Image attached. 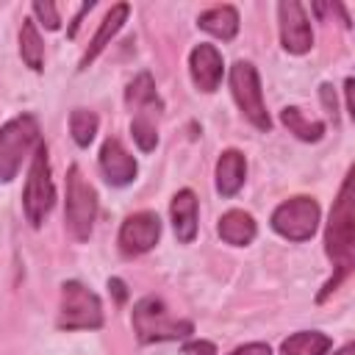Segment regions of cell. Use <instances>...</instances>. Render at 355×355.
<instances>
[{"mask_svg":"<svg viewBox=\"0 0 355 355\" xmlns=\"http://www.w3.org/2000/svg\"><path fill=\"white\" fill-rule=\"evenodd\" d=\"M128 14H130V6L128 3H116V6H111V11L103 17V22H100V28H97V33H94V39L89 42V47H86V53H83V58H80V64H78V69H89V64L111 44V39L119 33V28L125 25V19H128Z\"/></svg>","mask_w":355,"mask_h":355,"instance_id":"cell-14","label":"cell"},{"mask_svg":"<svg viewBox=\"0 0 355 355\" xmlns=\"http://www.w3.org/2000/svg\"><path fill=\"white\" fill-rule=\"evenodd\" d=\"M277 22H280V44L291 55H302L313 47V28L305 14V8L297 0H283L277 6Z\"/></svg>","mask_w":355,"mask_h":355,"instance_id":"cell-10","label":"cell"},{"mask_svg":"<svg viewBox=\"0 0 355 355\" xmlns=\"http://www.w3.org/2000/svg\"><path fill=\"white\" fill-rule=\"evenodd\" d=\"M214 352H216V347L211 341H191L183 347V355H214Z\"/></svg>","mask_w":355,"mask_h":355,"instance_id":"cell-27","label":"cell"},{"mask_svg":"<svg viewBox=\"0 0 355 355\" xmlns=\"http://www.w3.org/2000/svg\"><path fill=\"white\" fill-rule=\"evenodd\" d=\"M97 114L94 111H86V108H75L69 114V133L75 139L78 147H89L97 136Z\"/></svg>","mask_w":355,"mask_h":355,"instance_id":"cell-22","label":"cell"},{"mask_svg":"<svg viewBox=\"0 0 355 355\" xmlns=\"http://www.w3.org/2000/svg\"><path fill=\"white\" fill-rule=\"evenodd\" d=\"M100 169L111 186H128L136 180L139 164L136 158L122 147L119 139H105L100 147Z\"/></svg>","mask_w":355,"mask_h":355,"instance_id":"cell-12","label":"cell"},{"mask_svg":"<svg viewBox=\"0 0 355 355\" xmlns=\"http://www.w3.org/2000/svg\"><path fill=\"white\" fill-rule=\"evenodd\" d=\"M33 114H19L0 128V183H11L31 150L42 144Z\"/></svg>","mask_w":355,"mask_h":355,"instance_id":"cell-3","label":"cell"},{"mask_svg":"<svg viewBox=\"0 0 355 355\" xmlns=\"http://www.w3.org/2000/svg\"><path fill=\"white\" fill-rule=\"evenodd\" d=\"M125 103L128 108L133 111V116H158L164 111V103L155 92V83H153V75L150 72H139L128 89H125Z\"/></svg>","mask_w":355,"mask_h":355,"instance_id":"cell-13","label":"cell"},{"mask_svg":"<svg viewBox=\"0 0 355 355\" xmlns=\"http://www.w3.org/2000/svg\"><path fill=\"white\" fill-rule=\"evenodd\" d=\"M319 227V202L313 197L283 200L272 211V230L288 241H308Z\"/></svg>","mask_w":355,"mask_h":355,"instance_id":"cell-8","label":"cell"},{"mask_svg":"<svg viewBox=\"0 0 355 355\" xmlns=\"http://www.w3.org/2000/svg\"><path fill=\"white\" fill-rule=\"evenodd\" d=\"M324 252L327 258L336 263V275L324 283L322 294L316 297L319 302H324L338 286L341 280L352 272V255H355V214H352V169L347 172L341 189H338V197L333 202V211H330V222H327V230H324Z\"/></svg>","mask_w":355,"mask_h":355,"instance_id":"cell-1","label":"cell"},{"mask_svg":"<svg viewBox=\"0 0 355 355\" xmlns=\"http://www.w3.org/2000/svg\"><path fill=\"white\" fill-rule=\"evenodd\" d=\"M94 219H97V194L92 183L83 178L80 166L72 164L67 172V208H64L67 230L72 233V239L86 241L92 236Z\"/></svg>","mask_w":355,"mask_h":355,"instance_id":"cell-5","label":"cell"},{"mask_svg":"<svg viewBox=\"0 0 355 355\" xmlns=\"http://www.w3.org/2000/svg\"><path fill=\"white\" fill-rule=\"evenodd\" d=\"M319 97H322V105L327 108V114H333V119H336V92H333V86L322 83L319 86Z\"/></svg>","mask_w":355,"mask_h":355,"instance_id":"cell-26","label":"cell"},{"mask_svg":"<svg viewBox=\"0 0 355 355\" xmlns=\"http://www.w3.org/2000/svg\"><path fill=\"white\" fill-rule=\"evenodd\" d=\"M133 330L141 344H155V341H183L194 333V324L189 319H178L169 313L164 300L158 297H141L133 305Z\"/></svg>","mask_w":355,"mask_h":355,"instance_id":"cell-2","label":"cell"},{"mask_svg":"<svg viewBox=\"0 0 355 355\" xmlns=\"http://www.w3.org/2000/svg\"><path fill=\"white\" fill-rule=\"evenodd\" d=\"M130 136L139 144L141 153H153L158 144V130H155V119L153 116H133L130 122Z\"/></svg>","mask_w":355,"mask_h":355,"instance_id":"cell-23","label":"cell"},{"mask_svg":"<svg viewBox=\"0 0 355 355\" xmlns=\"http://www.w3.org/2000/svg\"><path fill=\"white\" fill-rule=\"evenodd\" d=\"M280 122L288 128V133H294V136L302 139V141H319V139L324 136V122L305 116L302 108H297V105L283 108V111H280Z\"/></svg>","mask_w":355,"mask_h":355,"instance_id":"cell-20","label":"cell"},{"mask_svg":"<svg viewBox=\"0 0 355 355\" xmlns=\"http://www.w3.org/2000/svg\"><path fill=\"white\" fill-rule=\"evenodd\" d=\"M333 347V338L324 336L322 330H300L291 333L283 341V355H327V349Z\"/></svg>","mask_w":355,"mask_h":355,"instance_id":"cell-19","label":"cell"},{"mask_svg":"<svg viewBox=\"0 0 355 355\" xmlns=\"http://www.w3.org/2000/svg\"><path fill=\"white\" fill-rule=\"evenodd\" d=\"M216 230H219V236H222L225 244L247 247V244L255 239L258 225H255V219H252L247 211L233 208V211H225V214L219 216V227H216Z\"/></svg>","mask_w":355,"mask_h":355,"instance_id":"cell-17","label":"cell"},{"mask_svg":"<svg viewBox=\"0 0 355 355\" xmlns=\"http://www.w3.org/2000/svg\"><path fill=\"white\" fill-rule=\"evenodd\" d=\"M197 25L205 33H211L222 42H230L239 33V11L233 6H214L197 17Z\"/></svg>","mask_w":355,"mask_h":355,"instance_id":"cell-18","label":"cell"},{"mask_svg":"<svg viewBox=\"0 0 355 355\" xmlns=\"http://www.w3.org/2000/svg\"><path fill=\"white\" fill-rule=\"evenodd\" d=\"M189 72L200 92H205V94L216 92L222 83V72H225L222 53L214 44H197L189 53Z\"/></svg>","mask_w":355,"mask_h":355,"instance_id":"cell-11","label":"cell"},{"mask_svg":"<svg viewBox=\"0 0 355 355\" xmlns=\"http://www.w3.org/2000/svg\"><path fill=\"white\" fill-rule=\"evenodd\" d=\"M247 178V158L239 150H225L216 161V191L222 197H233Z\"/></svg>","mask_w":355,"mask_h":355,"instance_id":"cell-16","label":"cell"},{"mask_svg":"<svg viewBox=\"0 0 355 355\" xmlns=\"http://www.w3.org/2000/svg\"><path fill=\"white\" fill-rule=\"evenodd\" d=\"M230 355H272V349H269V344H263V341H252V344L236 347Z\"/></svg>","mask_w":355,"mask_h":355,"instance_id":"cell-25","label":"cell"},{"mask_svg":"<svg viewBox=\"0 0 355 355\" xmlns=\"http://www.w3.org/2000/svg\"><path fill=\"white\" fill-rule=\"evenodd\" d=\"M161 239V219L158 214L153 211H139V214H130L122 227H119V236H116V244L122 250V255L133 258V255H144L150 252Z\"/></svg>","mask_w":355,"mask_h":355,"instance_id":"cell-9","label":"cell"},{"mask_svg":"<svg viewBox=\"0 0 355 355\" xmlns=\"http://www.w3.org/2000/svg\"><path fill=\"white\" fill-rule=\"evenodd\" d=\"M108 288H111V294L116 297V302H125V300H128V288H125V283H122L119 277H111V280H108Z\"/></svg>","mask_w":355,"mask_h":355,"instance_id":"cell-28","label":"cell"},{"mask_svg":"<svg viewBox=\"0 0 355 355\" xmlns=\"http://www.w3.org/2000/svg\"><path fill=\"white\" fill-rule=\"evenodd\" d=\"M33 14L39 17V22H42L47 31H58L61 17H58V11H55V6H53L50 0H36V3H33Z\"/></svg>","mask_w":355,"mask_h":355,"instance_id":"cell-24","label":"cell"},{"mask_svg":"<svg viewBox=\"0 0 355 355\" xmlns=\"http://www.w3.org/2000/svg\"><path fill=\"white\" fill-rule=\"evenodd\" d=\"M230 92H233V100L236 105L241 108V114L258 128V130H269L272 128V116L266 111V103H263V89H261V78H258V69L250 64V61H236L230 67Z\"/></svg>","mask_w":355,"mask_h":355,"instance_id":"cell-7","label":"cell"},{"mask_svg":"<svg viewBox=\"0 0 355 355\" xmlns=\"http://www.w3.org/2000/svg\"><path fill=\"white\" fill-rule=\"evenodd\" d=\"M19 55H22V61L33 72H42V64H44V42H42L33 19H22V28H19Z\"/></svg>","mask_w":355,"mask_h":355,"instance_id":"cell-21","label":"cell"},{"mask_svg":"<svg viewBox=\"0 0 355 355\" xmlns=\"http://www.w3.org/2000/svg\"><path fill=\"white\" fill-rule=\"evenodd\" d=\"M53 202H55V186H53V178H50L47 147L39 144L33 150V161H31V169H28V180H25V191H22V211H25V216L33 227H42Z\"/></svg>","mask_w":355,"mask_h":355,"instance_id":"cell-6","label":"cell"},{"mask_svg":"<svg viewBox=\"0 0 355 355\" xmlns=\"http://www.w3.org/2000/svg\"><path fill=\"white\" fill-rule=\"evenodd\" d=\"M58 330H100L103 327V305L100 297L83 286L80 280L61 283V308H58Z\"/></svg>","mask_w":355,"mask_h":355,"instance_id":"cell-4","label":"cell"},{"mask_svg":"<svg viewBox=\"0 0 355 355\" xmlns=\"http://www.w3.org/2000/svg\"><path fill=\"white\" fill-rule=\"evenodd\" d=\"M169 214H172V230H175L178 241L191 244L197 236V194L191 189H180L172 197Z\"/></svg>","mask_w":355,"mask_h":355,"instance_id":"cell-15","label":"cell"}]
</instances>
